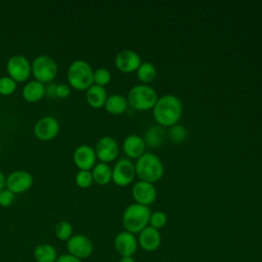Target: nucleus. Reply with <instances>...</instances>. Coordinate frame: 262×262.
Returning <instances> with one entry per match:
<instances>
[{
	"label": "nucleus",
	"instance_id": "5701e85b",
	"mask_svg": "<svg viewBox=\"0 0 262 262\" xmlns=\"http://www.w3.org/2000/svg\"><path fill=\"white\" fill-rule=\"evenodd\" d=\"M92 177L93 181L99 185H106L112 181L113 171L108 164L99 162L98 164H95V166L92 168Z\"/></svg>",
	"mask_w": 262,
	"mask_h": 262
},
{
	"label": "nucleus",
	"instance_id": "c85d7f7f",
	"mask_svg": "<svg viewBox=\"0 0 262 262\" xmlns=\"http://www.w3.org/2000/svg\"><path fill=\"white\" fill-rule=\"evenodd\" d=\"M167 222H168V217H167L165 212L155 211V212H151V214H150L148 226L160 230L163 227H165Z\"/></svg>",
	"mask_w": 262,
	"mask_h": 262
},
{
	"label": "nucleus",
	"instance_id": "393cba45",
	"mask_svg": "<svg viewBox=\"0 0 262 262\" xmlns=\"http://www.w3.org/2000/svg\"><path fill=\"white\" fill-rule=\"evenodd\" d=\"M136 73H137L138 80L141 82V84H145V85H148L149 83L154 82L158 76L156 67L149 61L141 62Z\"/></svg>",
	"mask_w": 262,
	"mask_h": 262
},
{
	"label": "nucleus",
	"instance_id": "20e7f679",
	"mask_svg": "<svg viewBox=\"0 0 262 262\" xmlns=\"http://www.w3.org/2000/svg\"><path fill=\"white\" fill-rule=\"evenodd\" d=\"M93 70L91 66L82 59L74 60L68 69L67 79L70 87L82 91L93 85Z\"/></svg>",
	"mask_w": 262,
	"mask_h": 262
},
{
	"label": "nucleus",
	"instance_id": "f704fd0d",
	"mask_svg": "<svg viewBox=\"0 0 262 262\" xmlns=\"http://www.w3.org/2000/svg\"><path fill=\"white\" fill-rule=\"evenodd\" d=\"M5 182H6V177L4 176L3 172L0 170V191L4 189V187H5Z\"/></svg>",
	"mask_w": 262,
	"mask_h": 262
},
{
	"label": "nucleus",
	"instance_id": "4be33fe9",
	"mask_svg": "<svg viewBox=\"0 0 262 262\" xmlns=\"http://www.w3.org/2000/svg\"><path fill=\"white\" fill-rule=\"evenodd\" d=\"M104 107L106 112L111 115H122L126 112L128 107V101L127 98L122 94H112L107 96Z\"/></svg>",
	"mask_w": 262,
	"mask_h": 262
},
{
	"label": "nucleus",
	"instance_id": "a878e982",
	"mask_svg": "<svg viewBox=\"0 0 262 262\" xmlns=\"http://www.w3.org/2000/svg\"><path fill=\"white\" fill-rule=\"evenodd\" d=\"M188 133L187 130L179 124H176L172 127H170L169 131H168V137L170 138V140L173 143H182L187 139Z\"/></svg>",
	"mask_w": 262,
	"mask_h": 262
},
{
	"label": "nucleus",
	"instance_id": "cd10ccee",
	"mask_svg": "<svg viewBox=\"0 0 262 262\" xmlns=\"http://www.w3.org/2000/svg\"><path fill=\"white\" fill-rule=\"evenodd\" d=\"M112 79L111 72L105 68H98L93 72V84L104 87Z\"/></svg>",
	"mask_w": 262,
	"mask_h": 262
},
{
	"label": "nucleus",
	"instance_id": "a211bd4d",
	"mask_svg": "<svg viewBox=\"0 0 262 262\" xmlns=\"http://www.w3.org/2000/svg\"><path fill=\"white\" fill-rule=\"evenodd\" d=\"M145 147L143 138L137 134H130L123 141V150L131 159H139L144 154Z\"/></svg>",
	"mask_w": 262,
	"mask_h": 262
},
{
	"label": "nucleus",
	"instance_id": "f257e3e1",
	"mask_svg": "<svg viewBox=\"0 0 262 262\" xmlns=\"http://www.w3.org/2000/svg\"><path fill=\"white\" fill-rule=\"evenodd\" d=\"M183 106L181 100L173 94H165L158 98L152 107L156 122L162 127H172L181 119Z\"/></svg>",
	"mask_w": 262,
	"mask_h": 262
},
{
	"label": "nucleus",
	"instance_id": "72a5a7b5",
	"mask_svg": "<svg viewBox=\"0 0 262 262\" xmlns=\"http://www.w3.org/2000/svg\"><path fill=\"white\" fill-rule=\"evenodd\" d=\"M55 262H82V260L71 254H63L57 257Z\"/></svg>",
	"mask_w": 262,
	"mask_h": 262
},
{
	"label": "nucleus",
	"instance_id": "7ed1b4c3",
	"mask_svg": "<svg viewBox=\"0 0 262 262\" xmlns=\"http://www.w3.org/2000/svg\"><path fill=\"white\" fill-rule=\"evenodd\" d=\"M135 172L140 180L155 183L162 179L164 166L158 156L151 152H144L136 161Z\"/></svg>",
	"mask_w": 262,
	"mask_h": 262
},
{
	"label": "nucleus",
	"instance_id": "ddd939ff",
	"mask_svg": "<svg viewBox=\"0 0 262 262\" xmlns=\"http://www.w3.org/2000/svg\"><path fill=\"white\" fill-rule=\"evenodd\" d=\"M132 198L134 199L136 204L149 206L157 199V190L154 183L139 180L134 183L131 189Z\"/></svg>",
	"mask_w": 262,
	"mask_h": 262
},
{
	"label": "nucleus",
	"instance_id": "4468645a",
	"mask_svg": "<svg viewBox=\"0 0 262 262\" xmlns=\"http://www.w3.org/2000/svg\"><path fill=\"white\" fill-rule=\"evenodd\" d=\"M140 55L131 49L119 51L115 57V66L122 73H133L141 64Z\"/></svg>",
	"mask_w": 262,
	"mask_h": 262
},
{
	"label": "nucleus",
	"instance_id": "2f4dec72",
	"mask_svg": "<svg viewBox=\"0 0 262 262\" xmlns=\"http://www.w3.org/2000/svg\"><path fill=\"white\" fill-rule=\"evenodd\" d=\"M14 201V193L4 188L0 191V206L1 207H9Z\"/></svg>",
	"mask_w": 262,
	"mask_h": 262
},
{
	"label": "nucleus",
	"instance_id": "473e14b6",
	"mask_svg": "<svg viewBox=\"0 0 262 262\" xmlns=\"http://www.w3.org/2000/svg\"><path fill=\"white\" fill-rule=\"evenodd\" d=\"M71 94V87L68 84L60 83L55 86V96L58 98H67Z\"/></svg>",
	"mask_w": 262,
	"mask_h": 262
},
{
	"label": "nucleus",
	"instance_id": "6e6552de",
	"mask_svg": "<svg viewBox=\"0 0 262 262\" xmlns=\"http://www.w3.org/2000/svg\"><path fill=\"white\" fill-rule=\"evenodd\" d=\"M112 181L118 186L129 185L136 175L135 165L129 159L119 160L112 169Z\"/></svg>",
	"mask_w": 262,
	"mask_h": 262
},
{
	"label": "nucleus",
	"instance_id": "c9c22d12",
	"mask_svg": "<svg viewBox=\"0 0 262 262\" xmlns=\"http://www.w3.org/2000/svg\"><path fill=\"white\" fill-rule=\"evenodd\" d=\"M119 262H136L133 256H123L120 258Z\"/></svg>",
	"mask_w": 262,
	"mask_h": 262
},
{
	"label": "nucleus",
	"instance_id": "dca6fc26",
	"mask_svg": "<svg viewBox=\"0 0 262 262\" xmlns=\"http://www.w3.org/2000/svg\"><path fill=\"white\" fill-rule=\"evenodd\" d=\"M96 155L93 147L82 144L76 147L73 154V160L79 170L90 171L96 164Z\"/></svg>",
	"mask_w": 262,
	"mask_h": 262
},
{
	"label": "nucleus",
	"instance_id": "bb28decb",
	"mask_svg": "<svg viewBox=\"0 0 262 262\" xmlns=\"http://www.w3.org/2000/svg\"><path fill=\"white\" fill-rule=\"evenodd\" d=\"M55 235L62 242H68L73 235V227L68 221H60L55 226Z\"/></svg>",
	"mask_w": 262,
	"mask_h": 262
},
{
	"label": "nucleus",
	"instance_id": "1a4fd4ad",
	"mask_svg": "<svg viewBox=\"0 0 262 262\" xmlns=\"http://www.w3.org/2000/svg\"><path fill=\"white\" fill-rule=\"evenodd\" d=\"M33 182L34 179L30 172L24 170H16L11 172L6 177L5 187L14 194L23 193L32 187Z\"/></svg>",
	"mask_w": 262,
	"mask_h": 262
},
{
	"label": "nucleus",
	"instance_id": "e433bc0d",
	"mask_svg": "<svg viewBox=\"0 0 262 262\" xmlns=\"http://www.w3.org/2000/svg\"><path fill=\"white\" fill-rule=\"evenodd\" d=\"M0 148H1V143H0Z\"/></svg>",
	"mask_w": 262,
	"mask_h": 262
},
{
	"label": "nucleus",
	"instance_id": "6ab92c4d",
	"mask_svg": "<svg viewBox=\"0 0 262 262\" xmlns=\"http://www.w3.org/2000/svg\"><path fill=\"white\" fill-rule=\"evenodd\" d=\"M45 93H46V88L44 84L36 80L26 83V85L21 90V96L24 100L32 103L38 102L39 100H41L45 95Z\"/></svg>",
	"mask_w": 262,
	"mask_h": 262
},
{
	"label": "nucleus",
	"instance_id": "412c9836",
	"mask_svg": "<svg viewBox=\"0 0 262 262\" xmlns=\"http://www.w3.org/2000/svg\"><path fill=\"white\" fill-rule=\"evenodd\" d=\"M166 131L164 129V127L157 125V126H152L150 128H148L145 132L144 135V143L145 146L148 147H152V148H157L160 147L166 138Z\"/></svg>",
	"mask_w": 262,
	"mask_h": 262
},
{
	"label": "nucleus",
	"instance_id": "f03ea898",
	"mask_svg": "<svg viewBox=\"0 0 262 262\" xmlns=\"http://www.w3.org/2000/svg\"><path fill=\"white\" fill-rule=\"evenodd\" d=\"M151 211L149 207L136 203L130 204L123 212L122 223L126 231L133 234L139 233L148 226Z\"/></svg>",
	"mask_w": 262,
	"mask_h": 262
},
{
	"label": "nucleus",
	"instance_id": "7c9ffc66",
	"mask_svg": "<svg viewBox=\"0 0 262 262\" xmlns=\"http://www.w3.org/2000/svg\"><path fill=\"white\" fill-rule=\"evenodd\" d=\"M16 90V82L8 76L0 78V94L4 96L11 95Z\"/></svg>",
	"mask_w": 262,
	"mask_h": 262
},
{
	"label": "nucleus",
	"instance_id": "c756f323",
	"mask_svg": "<svg viewBox=\"0 0 262 262\" xmlns=\"http://www.w3.org/2000/svg\"><path fill=\"white\" fill-rule=\"evenodd\" d=\"M75 182L81 188L90 187L92 185V183L94 182L91 171L79 170V172L75 176Z\"/></svg>",
	"mask_w": 262,
	"mask_h": 262
},
{
	"label": "nucleus",
	"instance_id": "9d476101",
	"mask_svg": "<svg viewBox=\"0 0 262 262\" xmlns=\"http://www.w3.org/2000/svg\"><path fill=\"white\" fill-rule=\"evenodd\" d=\"M59 132L58 121L51 116L39 119L34 126V134L41 141H50L54 139Z\"/></svg>",
	"mask_w": 262,
	"mask_h": 262
},
{
	"label": "nucleus",
	"instance_id": "9b49d317",
	"mask_svg": "<svg viewBox=\"0 0 262 262\" xmlns=\"http://www.w3.org/2000/svg\"><path fill=\"white\" fill-rule=\"evenodd\" d=\"M94 150L96 158L101 163L107 164L117 159L119 155V145L114 137L103 136L98 139Z\"/></svg>",
	"mask_w": 262,
	"mask_h": 262
},
{
	"label": "nucleus",
	"instance_id": "2eb2a0df",
	"mask_svg": "<svg viewBox=\"0 0 262 262\" xmlns=\"http://www.w3.org/2000/svg\"><path fill=\"white\" fill-rule=\"evenodd\" d=\"M114 247L117 253L123 256H133L138 248V242L135 234L126 230L119 232L114 239Z\"/></svg>",
	"mask_w": 262,
	"mask_h": 262
},
{
	"label": "nucleus",
	"instance_id": "f3484780",
	"mask_svg": "<svg viewBox=\"0 0 262 262\" xmlns=\"http://www.w3.org/2000/svg\"><path fill=\"white\" fill-rule=\"evenodd\" d=\"M137 242L138 246L145 252H155L160 248L162 242L160 230L146 226L138 233Z\"/></svg>",
	"mask_w": 262,
	"mask_h": 262
},
{
	"label": "nucleus",
	"instance_id": "f8f14e48",
	"mask_svg": "<svg viewBox=\"0 0 262 262\" xmlns=\"http://www.w3.org/2000/svg\"><path fill=\"white\" fill-rule=\"evenodd\" d=\"M69 254L79 258L85 259L91 256L93 252V244L91 239L84 234H74L67 242Z\"/></svg>",
	"mask_w": 262,
	"mask_h": 262
},
{
	"label": "nucleus",
	"instance_id": "39448f33",
	"mask_svg": "<svg viewBox=\"0 0 262 262\" xmlns=\"http://www.w3.org/2000/svg\"><path fill=\"white\" fill-rule=\"evenodd\" d=\"M157 91L145 84H137L133 86L127 96L128 105L135 111H148L151 110L158 100Z\"/></svg>",
	"mask_w": 262,
	"mask_h": 262
},
{
	"label": "nucleus",
	"instance_id": "423d86ee",
	"mask_svg": "<svg viewBox=\"0 0 262 262\" xmlns=\"http://www.w3.org/2000/svg\"><path fill=\"white\" fill-rule=\"evenodd\" d=\"M32 66V74L36 81L42 84L52 82L58 72L56 61L49 55L41 54L35 57Z\"/></svg>",
	"mask_w": 262,
	"mask_h": 262
},
{
	"label": "nucleus",
	"instance_id": "0eeeda50",
	"mask_svg": "<svg viewBox=\"0 0 262 262\" xmlns=\"http://www.w3.org/2000/svg\"><path fill=\"white\" fill-rule=\"evenodd\" d=\"M6 71L8 77L14 80L16 83L25 82L32 74V66L29 59L20 54L12 55L6 62Z\"/></svg>",
	"mask_w": 262,
	"mask_h": 262
},
{
	"label": "nucleus",
	"instance_id": "b1692460",
	"mask_svg": "<svg viewBox=\"0 0 262 262\" xmlns=\"http://www.w3.org/2000/svg\"><path fill=\"white\" fill-rule=\"evenodd\" d=\"M34 257L37 262H55L57 259V253L53 246L49 244H42L36 247Z\"/></svg>",
	"mask_w": 262,
	"mask_h": 262
},
{
	"label": "nucleus",
	"instance_id": "aec40b11",
	"mask_svg": "<svg viewBox=\"0 0 262 262\" xmlns=\"http://www.w3.org/2000/svg\"><path fill=\"white\" fill-rule=\"evenodd\" d=\"M107 93L104 87L93 84L86 90V101L92 108H101L104 106Z\"/></svg>",
	"mask_w": 262,
	"mask_h": 262
}]
</instances>
